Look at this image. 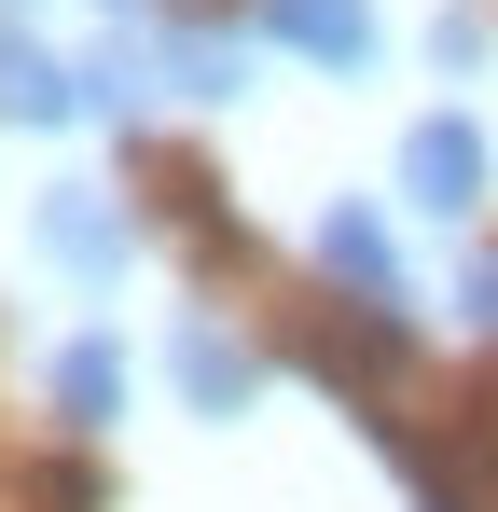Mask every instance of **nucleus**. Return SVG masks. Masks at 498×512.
<instances>
[{
  "mask_svg": "<svg viewBox=\"0 0 498 512\" xmlns=\"http://www.w3.org/2000/svg\"><path fill=\"white\" fill-rule=\"evenodd\" d=\"M97 14H111V28H166V14H153V0H97Z\"/></svg>",
  "mask_w": 498,
  "mask_h": 512,
  "instance_id": "obj_12",
  "label": "nucleus"
},
{
  "mask_svg": "<svg viewBox=\"0 0 498 512\" xmlns=\"http://www.w3.org/2000/svg\"><path fill=\"white\" fill-rule=\"evenodd\" d=\"M56 416H70V429L125 416V333H70V346H56Z\"/></svg>",
  "mask_w": 498,
  "mask_h": 512,
  "instance_id": "obj_9",
  "label": "nucleus"
},
{
  "mask_svg": "<svg viewBox=\"0 0 498 512\" xmlns=\"http://www.w3.org/2000/svg\"><path fill=\"white\" fill-rule=\"evenodd\" d=\"M485 180H498V153H485V125H471V111H415V125H402V208L471 222V208H485Z\"/></svg>",
  "mask_w": 498,
  "mask_h": 512,
  "instance_id": "obj_3",
  "label": "nucleus"
},
{
  "mask_svg": "<svg viewBox=\"0 0 498 512\" xmlns=\"http://www.w3.org/2000/svg\"><path fill=\"white\" fill-rule=\"evenodd\" d=\"M166 97H194V111H236L249 97V56H263V28L249 14H222V0H194V14H166Z\"/></svg>",
  "mask_w": 498,
  "mask_h": 512,
  "instance_id": "obj_4",
  "label": "nucleus"
},
{
  "mask_svg": "<svg viewBox=\"0 0 498 512\" xmlns=\"http://www.w3.org/2000/svg\"><path fill=\"white\" fill-rule=\"evenodd\" d=\"M28 236H42V263H56V277H83V291H125V263H139L125 194H97V180H42Z\"/></svg>",
  "mask_w": 498,
  "mask_h": 512,
  "instance_id": "obj_1",
  "label": "nucleus"
},
{
  "mask_svg": "<svg viewBox=\"0 0 498 512\" xmlns=\"http://www.w3.org/2000/svg\"><path fill=\"white\" fill-rule=\"evenodd\" d=\"M457 319L498 333V250H457Z\"/></svg>",
  "mask_w": 498,
  "mask_h": 512,
  "instance_id": "obj_11",
  "label": "nucleus"
},
{
  "mask_svg": "<svg viewBox=\"0 0 498 512\" xmlns=\"http://www.w3.org/2000/svg\"><path fill=\"white\" fill-rule=\"evenodd\" d=\"M249 28H263V42H291V56L332 70V84H360V70L388 56V14H374V0H249Z\"/></svg>",
  "mask_w": 498,
  "mask_h": 512,
  "instance_id": "obj_5",
  "label": "nucleus"
},
{
  "mask_svg": "<svg viewBox=\"0 0 498 512\" xmlns=\"http://www.w3.org/2000/svg\"><path fill=\"white\" fill-rule=\"evenodd\" d=\"M305 250H319L332 291H360V319H388V333H402L415 277H402V250H388V222H374V194H332L319 222H305Z\"/></svg>",
  "mask_w": 498,
  "mask_h": 512,
  "instance_id": "obj_2",
  "label": "nucleus"
},
{
  "mask_svg": "<svg viewBox=\"0 0 498 512\" xmlns=\"http://www.w3.org/2000/svg\"><path fill=\"white\" fill-rule=\"evenodd\" d=\"M166 374H180V402H194V416H249V402H263V346L222 333V319H180Z\"/></svg>",
  "mask_w": 498,
  "mask_h": 512,
  "instance_id": "obj_6",
  "label": "nucleus"
},
{
  "mask_svg": "<svg viewBox=\"0 0 498 512\" xmlns=\"http://www.w3.org/2000/svg\"><path fill=\"white\" fill-rule=\"evenodd\" d=\"M153 84H166V42H153V28H97V42H83V111H97V125H139Z\"/></svg>",
  "mask_w": 498,
  "mask_h": 512,
  "instance_id": "obj_8",
  "label": "nucleus"
},
{
  "mask_svg": "<svg viewBox=\"0 0 498 512\" xmlns=\"http://www.w3.org/2000/svg\"><path fill=\"white\" fill-rule=\"evenodd\" d=\"M485 14H471V0H443V14H429V70H443V84H457V70H485Z\"/></svg>",
  "mask_w": 498,
  "mask_h": 512,
  "instance_id": "obj_10",
  "label": "nucleus"
},
{
  "mask_svg": "<svg viewBox=\"0 0 498 512\" xmlns=\"http://www.w3.org/2000/svg\"><path fill=\"white\" fill-rule=\"evenodd\" d=\"M83 111V56H56L42 28H0V125H70Z\"/></svg>",
  "mask_w": 498,
  "mask_h": 512,
  "instance_id": "obj_7",
  "label": "nucleus"
}]
</instances>
